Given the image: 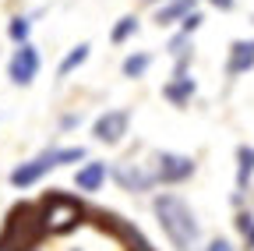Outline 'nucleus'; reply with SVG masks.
<instances>
[{
  "label": "nucleus",
  "mask_w": 254,
  "mask_h": 251,
  "mask_svg": "<svg viewBox=\"0 0 254 251\" xmlns=\"http://www.w3.org/2000/svg\"><path fill=\"white\" fill-rule=\"evenodd\" d=\"M152 212H155L159 230H163V234H166V241L173 244V251H194V248L201 244L198 216H194V209H190L180 195H173V191L155 195Z\"/></svg>",
  "instance_id": "nucleus-1"
},
{
  "label": "nucleus",
  "mask_w": 254,
  "mask_h": 251,
  "mask_svg": "<svg viewBox=\"0 0 254 251\" xmlns=\"http://www.w3.org/2000/svg\"><path fill=\"white\" fill-rule=\"evenodd\" d=\"M85 156H88V152H85L81 145H53V149L39 152L36 160H28V163L14 167V170H11V184H14V187H32V184H39L50 170H57V167H71V163L85 160Z\"/></svg>",
  "instance_id": "nucleus-2"
},
{
  "label": "nucleus",
  "mask_w": 254,
  "mask_h": 251,
  "mask_svg": "<svg viewBox=\"0 0 254 251\" xmlns=\"http://www.w3.org/2000/svg\"><path fill=\"white\" fill-rule=\"evenodd\" d=\"M81 205L74 202V198H67V195H50V198H43V212H39V219H43V234H71L78 223H81Z\"/></svg>",
  "instance_id": "nucleus-3"
},
{
  "label": "nucleus",
  "mask_w": 254,
  "mask_h": 251,
  "mask_svg": "<svg viewBox=\"0 0 254 251\" xmlns=\"http://www.w3.org/2000/svg\"><path fill=\"white\" fill-rule=\"evenodd\" d=\"M110 177L131 195H145V191H152V187L159 184L155 180V167L152 163H138V160H124V163L110 167Z\"/></svg>",
  "instance_id": "nucleus-4"
},
{
  "label": "nucleus",
  "mask_w": 254,
  "mask_h": 251,
  "mask_svg": "<svg viewBox=\"0 0 254 251\" xmlns=\"http://www.w3.org/2000/svg\"><path fill=\"white\" fill-rule=\"evenodd\" d=\"M155 180L159 184H184L194 177V160L190 156H180V152H155Z\"/></svg>",
  "instance_id": "nucleus-5"
},
{
  "label": "nucleus",
  "mask_w": 254,
  "mask_h": 251,
  "mask_svg": "<svg viewBox=\"0 0 254 251\" xmlns=\"http://www.w3.org/2000/svg\"><path fill=\"white\" fill-rule=\"evenodd\" d=\"M127 128H131V110H106V113L95 117L92 135H95V142H103V145H117V142H124Z\"/></svg>",
  "instance_id": "nucleus-6"
},
{
  "label": "nucleus",
  "mask_w": 254,
  "mask_h": 251,
  "mask_svg": "<svg viewBox=\"0 0 254 251\" xmlns=\"http://www.w3.org/2000/svg\"><path fill=\"white\" fill-rule=\"evenodd\" d=\"M39 64H43L39 50L32 46V43H25V46L14 50L11 64H7V75H11L14 85H32V82H36V75H39Z\"/></svg>",
  "instance_id": "nucleus-7"
},
{
  "label": "nucleus",
  "mask_w": 254,
  "mask_h": 251,
  "mask_svg": "<svg viewBox=\"0 0 254 251\" xmlns=\"http://www.w3.org/2000/svg\"><path fill=\"white\" fill-rule=\"evenodd\" d=\"M194 96H198V82L190 78V71H173V78L163 85V99L173 103L177 110H184Z\"/></svg>",
  "instance_id": "nucleus-8"
},
{
  "label": "nucleus",
  "mask_w": 254,
  "mask_h": 251,
  "mask_svg": "<svg viewBox=\"0 0 254 251\" xmlns=\"http://www.w3.org/2000/svg\"><path fill=\"white\" fill-rule=\"evenodd\" d=\"M254 68V39H233L230 43V53H226V75L230 78H240Z\"/></svg>",
  "instance_id": "nucleus-9"
},
{
  "label": "nucleus",
  "mask_w": 254,
  "mask_h": 251,
  "mask_svg": "<svg viewBox=\"0 0 254 251\" xmlns=\"http://www.w3.org/2000/svg\"><path fill=\"white\" fill-rule=\"evenodd\" d=\"M106 177H110V167H106V163L88 160V163L78 167V173H74V187H78V191H85V195H95V191H99V187L106 184Z\"/></svg>",
  "instance_id": "nucleus-10"
},
{
  "label": "nucleus",
  "mask_w": 254,
  "mask_h": 251,
  "mask_svg": "<svg viewBox=\"0 0 254 251\" xmlns=\"http://www.w3.org/2000/svg\"><path fill=\"white\" fill-rule=\"evenodd\" d=\"M194 4H198V0H170V4L155 7V25H159V28H170V25L184 21L190 11H198Z\"/></svg>",
  "instance_id": "nucleus-11"
},
{
  "label": "nucleus",
  "mask_w": 254,
  "mask_h": 251,
  "mask_svg": "<svg viewBox=\"0 0 254 251\" xmlns=\"http://www.w3.org/2000/svg\"><path fill=\"white\" fill-rule=\"evenodd\" d=\"M254 180V145H237V195L244 198V191Z\"/></svg>",
  "instance_id": "nucleus-12"
},
{
  "label": "nucleus",
  "mask_w": 254,
  "mask_h": 251,
  "mask_svg": "<svg viewBox=\"0 0 254 251\" xmlns=\"http://www.w3.org/2000/svg\"><path fill=\"white\" fill-rule=\"evenodd\" d=\"M88 53H92V46H88V43H78V46H74V50H71L67 57L60 60V68H57V75H60V78H67V75H74V71H78V68L85 64V60H88Z\"/></svg>",
  "instance_id": "nucleus-13"
},
{
  "label": "nucleus",
  "mask_w": 254,
  "mask_h": 251,
  "mask_svg": "<svg viewBox=\"0 0 254 251\" xmlns=\"http://www.w3.org/2000/svg\"><path fill=\"white\" fill-rule=\"evenodd\" d=\"M148 68H152V53H127L124 64H120L124 78H145Z\"/></svg>",
  "instance_id": "nucleus-14"
},
{
  "label": "nucleus",
  "mask_w": 254,
  "mask_h": 251,
  "mask_svg": "<svg viewBox=\"0 0 254 251\" xmlns=\"http://www.w3.org/2000/svg\"><path fill=\"white\" fill-rule=\"evenodd\" d=\"M131 36H138V18H134V14H124V18L113 25V32H110V43H113V46H124L127 39H131Z\"/></svg>",
  "instance_id": "nucleus-15"
},
{
  "label": "nucleus",
  "mask_w": 254,
  "mask_h": 251,
  "mask_svg": "<svg viewBox=\"0 0 254 251\" xmlns=\"http://www.w3.org/2000/svg\"><path fill=\"white\" fill-rule=\"evenodd\" d=\"M237 234L244 241V251H254V212H237Z\"/></svg>",
  "instance_id": "nucleus-16"
},
{
  "label": "nucleus",
  "mask_w": 254,
  "mask_h": 251,
  "mask_svg": "<svg viewBox=\"0 0 254 251\" xmlns=\"http://www.w3.org/2000/svg\"><path fill=\"white\" fill-rule=\"evenodd\" d=\"M28 32H32V21H28V18H21V14H18V18H11L7 36H11L18 46H25V43H28Z\"/></svg>",
  "instance_id": "nucleus-17"
},
{
  "label": "nucleus",
  "mask_w": 254,
  "mask_h": 251,
  "mask_svg": "<svg viewBox=\"0 0 254 251\" xmlns=\"http://www.w3.org/2000/svg\"><path fill=\"white\" fill-rule=\"evenodd\" d=\"M201 21H205V14H201V11H190V14L180 21V32H184V36H194L198 28H201Z\"/></svg>",
  "instance_id": "nucleus-18"
},
{
  "label": "nucleus",
  "mask_w": 254,
  "mask_h": 251,
  "mask_svg": "<svg viewBox=\"0 0 254 251\" xmlns=\"http://www.w3.org/2000/svg\"><path fill=\"white\" fill-rule=\"evenodd\" d=\"M201 251H237V248H233V244H230L226 237H215V241H208V244H205Z\"/></svg>",
  "instance_id": "nucleus-19"
},
{
  "label": "nucleus",
  "mask_w": 254,
  "mask_h": 251,
  "mask_svg": "<svg viewBox=\"0 0 254 251\" xmlns=\"http://www.w3.org/2000/svg\"><path fill=\"white\" fill-rule=\"evenodd\" d=\"M78 124H81V113H67V117L60 120V128H64V131H71V128H78Z\"/></svg>",
  "instance_id": "nucleus-20"
},
{
  "label": "nucleus",
  "mask_w": 254,
  "mask_h": 251,
  "mask_svg": "<svg viewBox=\"0 0 254 251\" xmlns=\"http://www.w3.org/2000/svg\"><path fill=\"white\" fill-rule=\"evenodd\" d=\"M208 4H212V7H219V11H233L237 0H208Z\"/></svg>",
  "instance_id": "nucleus-21"
},
{
  "label": "nucleus",
  "mask_w": 254,
  "mask_h": 251,
  "mask_svg": "<svg viewBox=\"0 0 254 251\" xmlns=\"http://www.w3.org/2000/svg\"><path fill=\"white\" fill-rule=\"evenodd\" d=\"M0 251H14V248H11V244H7V241H0Z\"/></svg>",
  "instance_id": "nucleus-22"
},
{
  "label": "nucleus",
  "mask_w": 254,
  "mask_h": 251,
  "mask_svg": "<svg viewBox=\"0 0 254 251\" xmlns=\"http://www.w3.org/2000/svg\"><path fill=\"white\" fill-rule=\"evenodd\" d=\"M148 4H159V0H148ZM163 4H170V0H163Z\"/></svg>",
  "instance_id": "nucleus-23"
},
{
  "label": "nucleus",
  "mask_w": 254,
  "mask_h": 251,
  "mask_svg": "<svg viewBox=\"0 0 254 251\" xmlns=\"http://www.w3.org/2000/svg\"><path fill=\"white\" fill-rule=\"evenodd\" d=\"M28 251H32V248H28Z\"/></svg>",
  "instance_id": "nucleus-24"
}]
</instances>
